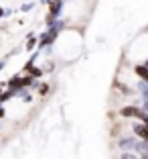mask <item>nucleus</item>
<instances>
[{
    "label": "nucleus",
    "mask_w": 148,
    "mask_h": 159,
    "mask_svg": "<svg viewBox=\"0 0 148 159\" xmlns=\"http://www.w3.org/2000/svg\"><path fill=\"white\" fill-rule=\"evenodd\" d=\"M134 133L144 143H148V125H134Z\"/></svg>",
    "instance_id": "3"
},
{
    "label": "nucleus",
    "mask_w": 148,
    "mask_h": 159,
    "mask_svg": "<svg viewBox=\"0 0 148 159\" xmlns=\"http://www.w3.org/2000/svg\"><path fill=\"white\" fill-rule=\"evenodd\" d=\"M47 92H49V86H47V84H43V86H41V94H43V96H45Z\"/></svg>",
    "instance_id": "8"
},
{
    "label": "nucleus",
    "mask_w": 148,
    "mask_h": 159,
    "mask_svg": "<svg viewBox=\"0 0 148 159\" xmlns=\"http://www.w3.org/2000/svg\"><path fill=\"white\" fill-rule=\"evenodd\" d=\"M144 66H146V67H148V59H146V61H144Z\"/></svg>",
    "instance_id": "15"
},
{
    "label": "nucleus",
    "mask_w": 148,
    "mask_h": 159,
    "mask_svg": "<svg viewBox=\"0 0 148 159\" xmlns=\"http://www.w3.org/2000/svg\"><path fill=\"white\" fill-rule=\"evenodd\" d=\"M41 2H43V4H51L53 0H41Z\"/></svg>",
    "instance_id": "12"
},
{
    "label": "nucleus",
    "mask_w": 148,
    "mask_h": 159,
    "mask_svg": "<svg viewBox=\"0 0 148 159\" xmlns=\"http://www.w3.org/2000/svg\"><path fill=\"white\" fill-rule=\"evenodd\" d=\"M61 8H63V0H53L51 4H49V19H47V25H49V27H53L55 16L61 12Z\"/></svg>",
    "instance_id": "2"
},
{
    "label": "nucleus",
    "mask_w": 148,
    "mask_h": 159,
    "mask_svg": "<svg viewBox=\"0 0 148 159\" xmlns=\"http://www.w3.org/2000/svg\"><path fill=\"white\" fill-rule=\"evenodd\" d=\"M27 75H31V78H41L43 70H41V67H31V70L27 71Z\"/></svg>",
    "instance_id": "6"
},
{
    "label": "nucleus",
    "mask_w": 148,
    "mask_h": 159,
    "mask_svg": "<svg viewBox=\"0 0 148 159\" xmlns=\"http://www.w3.org/2000/svg\"><path fill=\"white\" fill-rule=\"evenodd\" d=\"M61 27H63V23L55 25V27H51L49 31H47V33H43V35H41V39H39V49H43L45 45H51V43L57 39V35H59Z\"/></svg>",
    "instance_id": "1"
},
{
    "label": "nucleus",
    "mask_w": 148,
    "mask_h": 159,
    "mask_svg": "<svg viewBox=\"0 0 148 159\" xmlns=\"http://www.w3.org/2000/svg\"><path fill=\"white\" fill-rule=\"evenodd\" d=\"M134 71L138 74V78L142 80V82H146V84H148V67L144 66V63H138V66L134 67Z\"/></svg>",
    "instance_id": "4"
},
{
    "label": "nucleus",
    "mask_w": 148,
    "mask_h": 159,
    "mask_svg": "<svg viewBox=\"0 0 148 159\" xmlns=\"http://www.w3.org/2000/svg\"><path fill=\"white\" fill-rule=\"evenodd\" d=\"M2 116H4V108L0 106V118H2Z\"/></svg>",
    "instance_id": "11"
},
{
    "label": "nucleus",
    "mask_w": 148,
    "mask_h": 159,
    "mask_svg": "<svg viewBox=\"0 0 148 159\" xmlns=\"http://www.w3.org/2000/svg\"><path fill=\"white\" fill-rule=\"evenodd\" d=\"M122 159H136L132 153H122Z\"/></svg>",
    "instance_id": "9"
},
{
    "label": "nucleus",
    "mask_w": 148,
    "mask_h": 159,
    "mask_svg": "<svg viewBox=\"0 0 148 159\" xmlns=\"http://www.w3.org/2000/svg\"><path fill=\"white\" fill-rule=\"evenodd\" d=\"M2 67H4V61H0V71H2Z\"/></svg>",
    "instance_id": "13"
},
{
    "label": "nucleus",
    "mask_w": 148,
    "mask_h": 159,
    "mask_svg": "<svg viewBox=\"0 0 148 159\" xmlns=\"http://www.w3.org/2000/svg\"><path fill=\"white\" fill-rule=\"evenodd\" d=\"M120 147L122 149H138V141H134V139H122L120 141Z\"/></svg>",
    "instance_id": "5"
},
{
    "label": "nucleus",
    "mask_w": 148,
    "mask_h": 159,
    "mask_svg": "<svg viewBox=\"0 0 148 159\" xmlns=\"http://www.w3.org/2000/svg\"><path fill=\"white\" fill-rule=\"evenodd\" d=\"M2 14H4V10H2V8H0V19H2Z\"/></svg>",
    "instance_id": "14"
},
{
    "label": "nucleus",
    "mask_w": 148,
    "mask_h": 159,
    "mask_svg": "<svg viewBox=\"0 0 148 159\" xmlns=\"http://www.w3.org/2000/svg\"><path fill=\"white\" fill-rule=\"evenodd\" d=\"M37 43H39V39H37V37H32V35H28V41H27V49H28V51H31V49H32V47H35V45H37Z\"/></svg>",
    "instance_id": "7"
},
{
    "label": "nucleus",
    "mask_w": 148,
    "mask_h": 159,
    "mask_svg": "<svg viewBox=\"0 0 148 159\" xmlns=\"http://www.w3.org/2000/svg\"><path fill=\"white\" fill-rule=\"evenodd\" d=\"M32 8V4H23V10H24V12H27V10H31Z\"/></svg>",
    "instance_id": "10"
}]
</instances>
